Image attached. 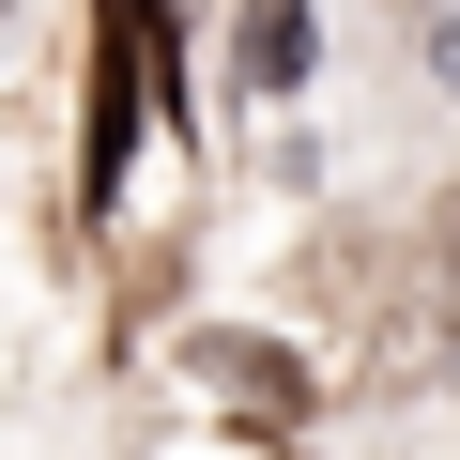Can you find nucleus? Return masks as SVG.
Wrapping results in <instances>:
<instances>
[{
	"label": "nucleus",
	"mask_w": 460,
	"mask_h": 460,
	"mask_svg": "<svg viewBox=\"0 0 460 460\" xmlns=\"http://www.w3.org/2000/svg\"><path fill=\"white\" fill-rule=\"evenodd\" d=\"M445 277H460V199H445Z\"/></svg>",
	"instance_id": "2"
},
{
	"label": "nucleus",
	"mask_w": 460,
	"mask_h": 460,
	"mask_svg": "<svg viewBox=\"0 0 460 460\" xmlns=\"http://www.w3.org/2000/svg\"><path fill=\"white\" fill-rule=\"evenodd\" d=\"M292 62H307V0H246V77L292 93Z\"/></svg>",
	"instance_id": "1"
}]
</instances>
